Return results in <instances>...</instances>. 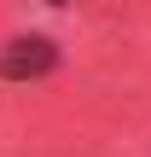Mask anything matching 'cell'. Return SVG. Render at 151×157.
Wrapping results in <instances>:
<instances>
[{
    "label": "cell",
    "mask_w": 151,
    "mask_h": 157,
    "mask_svg": "<svg viewBox=\"0 0 151 157\" xmlns=\"http://www.w3.org/2000/svg\"><path fill=\"white\" fill-rule=\"evenodd\" d=\"M58 70V41L52 35H12L0 47V82H35Z\"/></svg>",
    "instance_id": "cell-1"
}]
</instances>
